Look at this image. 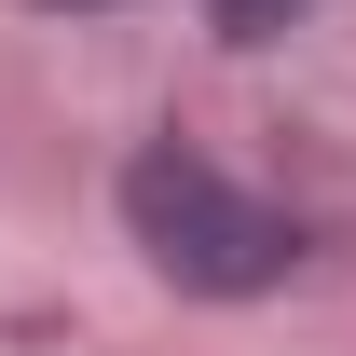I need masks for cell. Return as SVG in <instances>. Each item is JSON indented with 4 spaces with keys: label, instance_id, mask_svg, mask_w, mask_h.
Here are the masks:
<instances>
[{
    "label": "cell",
    "instance_id": "cell-1",
    "mask_svg": "<svg viewBox=\"0 0 356 356\" xmlns=\"http://www.w3.org/2000/svg\"><path fill=\"white\" fill-rule=\"evenodd\" d=\"M124 233L151 247V274L192 288V302H261V288H288V261H302V220L261 206L233 165L178 151V137H151L124 165Z\"/></svg>",
    "mask_w": 356,
    "mask_h": 356
},
{
    "label": "cell",
    "instance_id": "cell-2",
    "mask_svg": "<svg viewBox=\"0 0 356 356\" xmlns=\"http://www.w3.org/2000/svg\"><path fill=\"white\" fill-rule=\"evenodd\" d=\"M206 14H220V42H274V28H302L315 0H206Z\"/></svg>",
    "mask_w": 356,
    "mask_h": 356
},
{
    "label": "cell",
    "instance_id": "cell-3",
    "mask_svg": "<svg viewBox=\"0 0 356 356\" xmlns=\"http://www.w3.org/2000/svg\"><path fill=\"white\" fill-rule=\"evenodd\" d=\"M55 14H110V0H55Z\"/></svg>",
    "mask_w": 356,
    "mask_h": 356
}]
</instances>
